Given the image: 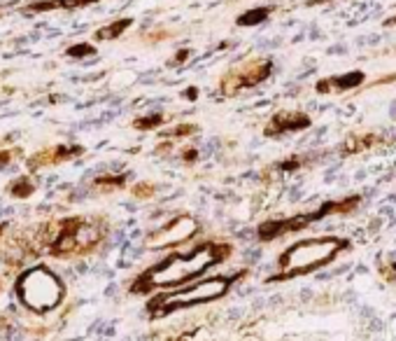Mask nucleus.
Instances as JSON below:
<instances>
[{
	"label": "nucleus",
	"instance_id": "f257e3e1",
	"mask_svg": "<svg viewBox=\"0 0 396 341\" xmlns=\"http://www.w3.org/2000/svg\"><path fill=\"white\" fill-rule=\"evenodd\" d=\"M226 255H228V246H215V243L198 246L187 255H173V257L163 259L161 264H156L154 269H149L140 278V283H138V290L182 285V283L201 276L208 266L222 262Z\"/></svg>",
	"mask_w": 396,
	"mask_h": 341
},
{
	"label": "nucleus",
	"instance_id": "f03ea898",
	"mask_svg": "<svg viewBox=\"0 0 396 341\" xmlns=\"http://www.w3.org/2000/svg\"><path fill=\"white\" fill-rule=\"evenodd\" d=\"M347 248H349L347 241L336 239V236H322V239H308L301 241V243H294L289 250L282 253V257H280V273L273 276L270 280H287L315 271L319 266L333 262Z\"/></svg>",
	"mask_w": 396,
	"mask_h": 341
},
{
	"label": "nucleus",
	"instance_id": "7ed1b4c3",
	"mask_svg": "<svg viewBox=\"0 0 396 341\" xmlns=\"http://www.w3.org/2000/svg\"><path fill=\"white\" fill-rule=\"evenodd\" d=\"M17 294L35 313H47L56 308L63 299V283L47 266H35L26 271L17 283Z\"/></svg>",
	"mask_w": 396,
	"mask_h": 341
},
{
	"label": "nucleus",
	"instance_id": "20e7f679",
	"mask_svg": "<svg viewBox=\"0 0 396 341\" xmlns=\"http://www.w3.org/2000/svg\"><path fill=\"white\" fill-rule=\"evenodd\" d=\"M231 287V278H224V276H215V278L201 280V283H194L191 287H184V290H177V292L163 294L149 306V311L154 315H166L173 313V311H180V308L187 306H196V304H205V301H215L219 297L228 292Z\"/></svg>",
	"mask_w": 396,
	"mask_h": 341
},
{
	"label": "nucleus",
	"instance_id": "39448f33",
	"mask_svg": "<svg viewBox=\"0 0 396 341\" xmlns=\"http://www.w3.org/2000/svg\"><path fill=\"white\" fill-rule=\"evenodd\" d=\"M103 236H105V225L98 220H66L59 229V236L52 243V255L56 257L84 255L98 246Z\"/></svg>",
	"mask_w": 396,
	"mask_h": 341
},
{
	"label": "nucleus",
	"instance_id": "423d86ee",
	"mask_svg": "<svg viewBox=\"0 0 396 341\" xmlns=\"http://www.w3.org/2000/svg\"><path fill=\"white\" fill-rule=\"evenodd\" d=\"M196 232H198L196 220L189 218V215H180V218H175L170 225H166L163 229L152 234L147 239V246H152V248L177 246V243H184L187 239H191Z\"/></svg>",
	"mask_w": 396,
	"mask_h": 341
},
{
	"label": "nucleus",
	"instance_id": "0eeeda50",
	"mask_svg": "<svg viewBox=\"0 0 396 341\" xmlns=\"http://www.w3.org/2000/svg\"><path fill=\"white\" fill-rule=\"evenodd\" d=\"M310 119L305 115H298V112H294V115H289V112H284V115H275L273 117V122H270V126L266 129V133H284V131H298L303 129V126H308Z\"/></svg>",
	"mask_w": 396,
	"mask_h": 341
},
{
	"label": "nucleus",
	"instance_id": "6e6552de",
	"mask_svg": "<svg viewBox=\"0 0 396 341\" xmlns=\"http://www.w3.org/2000/svg\"><path fill=\"white\" fill-rule=\"evenodd\" d=\"M361 82V73H352V75H345V77H331L329 82H322L317 84L319 91H340V89H347V87H354V84Z\"/></svg>",
	"mask_w": 396,
	"mask_h": 341
},
{
	"label": "nucleus",
	"instance_id": "1a4fd4ad",
	"mask_svg": "<svg viewBox=\"0 0 396 341\" xmlns=\"http://www.w3.org/2000/svg\"><path fill=\"white\" fill-rule=\"evenodd\" d=\"M128 24H131V19H121V21H117V24H110V26L101 28V31L96 33V40H112V38H119L128 28Z\"/></svg>",
	"mask_w": 396,
	"mask_h": 341
},
{
	"label": "nucleus",
	"instance_id": "9d476101",
	"mask_svg": "<svg viewBox=\"0 0 396 341\" xmlns=\"http://www.w3.org/2000/svg\"><path fill=\"white\" fill-rule=\"evenodd\" d=\"M10 192H12L14 197H31L35 192V187L28 178H21V180H14V183L10 185Z\"/></svg>",
	"mask_w": 396,
	"mask_h": 341
},
{
	"label": "nucleus",
	"instance_id": "9b49d317",
	"mask_svg": "<svg viewBox=\"0 0 396 341\" xmlns=\"http://www.w3.org/2000/svg\"><path fill=\"white\" fill-rule=\"evenodd\" d=\"M266 10H254V12H247L242 14L240 19H238V24H242V26H254V24H259L261 19H266Z\"/></svg>",
	"mask_w": 396,
	"mask_h": 341
},
{
	"label": "nucleus",
	"instance_id": "f8f14e48",
	"mask_svg": "<svg viewBox=\"0 0 396 341\" xmlns=\"http://www.w3.org/2000/svg\"><path fill=\"white\" fill-rule=\"evenodd\" d=\"M94 54V47L91 45H75V47L68 49V56H77V59H84V56Z\"/></svg>",
	"mask_w": 396,
	"mask_h": 341
},
{
	"label": "nucleus",
	"instance_id": "ddd939ff",
	"mask_svg": "<svg viewBox=\"0 0 396 341\" xmlns=\"http://www.w3.org/2000/svg\"><path fill=\"white\" fill-rule=\"evenodd\" d=\"M156 124H161V117L154 115L152 119H140V122H135L138 129H149V126H156Z\"/></svg>",
	"mask_w": 396,
	"mask_h": 341
},
{
	"label": "nucleus",
	"instance_id": "4468645a",
	"mask_svg": "<svg viewBox=\"0 0 396 341\" xmlns=\"http://www.w3.org/2000/svg\"><path fill=\"white\" fill-rule=\"evenodd\" d=\"M387 278H389V280H396V262L387 266Z\"/></svg>",
	"mask_w": 396,
	"mask_h": 341
}]
</instances>
